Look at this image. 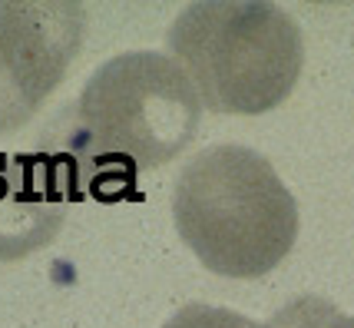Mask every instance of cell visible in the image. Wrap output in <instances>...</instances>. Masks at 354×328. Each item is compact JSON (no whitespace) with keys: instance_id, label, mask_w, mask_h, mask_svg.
I'll list each match as a JSON object with an SVG mask.
<instances>
[{"instance_id":"1","label":"cell","mask_w":354,"mask_h":328,"mask_svg":"<svg viewBox=\"0 0 354 328\" xmlns=\"http://www.w3.org/2000/svg\"><path fill=\"white\" fill-rule=\"evenodd\" d=\"M176 233L202 266L225 279H259L298 239V203L275 166L239 143L185 163L172 192Z\"/></svg>"},{"instance_id":"2","label":"cell","mask_w":354,"mask_h":328,"mask_svg":"<svg viewBox=\"0 0 354 328\" xmlns=\"http://www.w3.org/2000/svg\"><path fill=\"white\" fill-rule=\"evenodd\" d=\"M202 100L179 63L156 50H129L106 60L80 90L63 156L80 183L83 166L156 170L196 140Z\"/></svg>"},{"instance_id":"3","label":"cell","mask_w":354,"mask_h":328,"mask_svg":"<svg viewBox=\"0 0 354 328\" xmlns=\"http://www.w3.org/2000/svg\"><path fill=\"white\" fill-rule=\"evenodd\" d=\"M166 40L202 107L229 116L281 107L305 66L301 27L268 0L189 3Z\"/></svg>"},{"instance_id":"4","label":"cell","mask_w":354,"mask_h":328,"mask_svg":"<svg viewBox=\"0 0 354 328\" xmlns=\"http://www.w3.org/2000/svg\"><path fill=\"white\" fill-rule=\"evenodd\" d=\"M86 33L73 0H0V136L30 120L66 77Z\"/></svg>"},{"instance_id":"5","label":"cell","mask_w":354,"mask_h":328,"mask_svg":"<svg viewBox=\"0 0 354 328\" xmlns=\"http://www.w3.org/2000/svg\"><path fill=\"white\" fill-rule=\"evenodd\" d=\"M73 166L60 156H0V262H17L50 246L80 199Z\"/></svg>"},{"instance_id":"6","label":"cell","mask_w":354,"mask_h":328,"mask_svg":"<svg viewBox=\"0 0 354 328\" xmlns=\"http://www.w3.org/2000/svg\"><path fill=\"white\" fill-rule=\"evenodd\" d=\"M268 328H354V315H344L322 295H298L281 305L268 322Z\"/></svg>"},{"instance_id":"7","label":"cell","mask_w":354,"mask_h":328,"mask_svg":"<svg viewBox=\"0 0 354 328\" xmlns=\"http://www.w3.org/2000/svg\"><path fill=\"white\" fill-rule=\"evenodd\" d=\"M162 328H268V325H259V322H252L245 315L232 312V309L192 302V305H183Z\"/></svg>"}]
</instances>
